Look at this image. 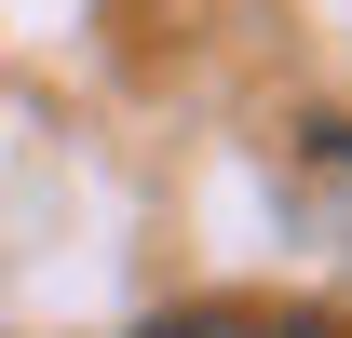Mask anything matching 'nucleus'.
I'll use <instances>...</instances> for the list:
<instances>
[{
	"label": "nucleus",
	"instance_id": "obj_1",
	"mask_svg": "<svg viewBox=\"0 0 352 338\" xmlns=\"http://www.w3.org/2000/svg\"><path fill=\"white\" fill-rule=\"evenodd\" d=\"M135 338H258L244 311H163V325H135Z\"/></svg>",
	"mask_w": 352,
	"mask_h": 338
},
{
	"label": "nucleus",
	"instance_id": "obj_2",
	"mask_svg": "<svg viewBox=\"0 0 352 338\" xmlns=\"http://www.w3.org/2000/svg\"><path fill=\"white\" fill-rule=\"evenodd\" d=\"M258 338H325V325H258Z\"/></svg>",
	"mask_w": 352,
	"mask_h": 338
}]
</instances>
